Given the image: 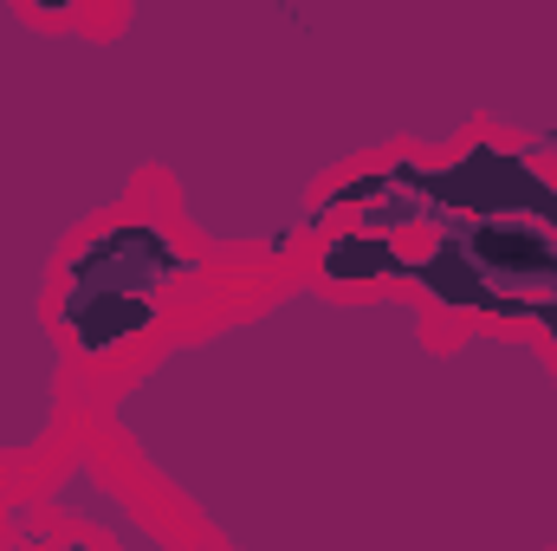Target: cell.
I'll return each mask as SVG.
<instances>
[{
	"mask_svg": "<svg viewBox=\"0 0 557 551\" xmlns=\"http://www.w3.org/2000/svg\"><path fill=\"white\" fill-rule=\"evenodd\" d=\"M169 273H188V260L182 254H169L149 228H117V234H104V241H91V254L78 260V273H72V318L85 325L98 305H124V298H137L149 305V285Z\"/></svg>",
	"mask_w": 557,
	"mask_h": 551,
	"instance_id": "obj_1",
	"label": "cell"
}]
</instances>
